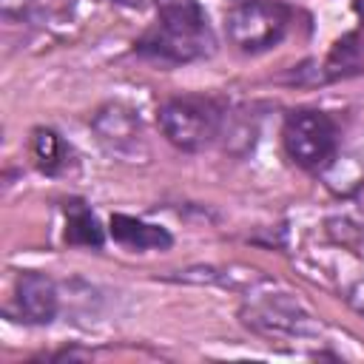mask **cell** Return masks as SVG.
I'll return each instance as SVG.
<instances>
[{"mask_svg": "<svg viewBox=\"0 0 364 364\" xmlns=\"http://www.w3.org/2000/svg\"><path fill=\"white\" fill-rule=\"evenodd\" d=\"M242 321L267 338H293L313 333L310 313L290 293H256L242 307Z\"/></svg>", "mask_w": 364, "mask_h": 364, "instance_id": "5", "label": "cell"}, {"mask_svg": "<svg viewBox=\"0 0 364 364\" xmlns=\"http://www.w3.org/2000/svg\"><path fill=\"white\" fill-rule=\"evenodd\" d=\"M156 122H159L162 136L173 148L196 154L216 142L225 125V111L210 97L185 94V97L165 100L156 111Z\"/></svg>", "mask_w": 364, "mask_h": 364, "instance_id": "2", "label": "cell"}, {"mask_svg": "<svg viewBox=\"0 0 364 364\" xmlns=\"http://www.w3.org/2000/svg\"><path fill=\"white\" fill-rule=\"evenodd\" d=\"M65 242L77 247H102L105 233L94 210L82 199H71L65 205Z\"/></svg>", "mask_w": 364, "mask_h": 364, "instance_id": "9", "label": "cell"}, {"mask_svg": "<svg viewBox=\"0 0 364 364\" xmlns=\"http://www.w3.org/2000/svg\"><path fill=\"white\" fill-rule=\"evenodd\" d=\"M236 3H242V0H236Z\"/></svg>", "mask_w": 364, "mask_h": 364, "instance_id": "14", "label": "cell"}, {"mask_svg": "<svg viewBox=\"0 0 364 364\" xmlns=\"http://www.w3.org/2000/svg\"><path fill=\"white\" fill-rule=\"evenodd\" d=\"M108 233L117 245L128 250H168L173 245V236L162 225H151L125 213H114L108 222Z\"/></svg>", "mask_w": 364, "mask_h": 364, "instance_id": "8", "label": "cell"}, {"mask_svg": "<svg viewBox=\"0 0 364 364\" xmlns=\"http://www.w3.org/2000/svg\"><path fill=\"white\" fill-rule=\"evenodd\" d=\"M216 48L213 28L199 0H156V23L136 40L142 57L159 63H193Z\"/></svg>", "mask_w": 364, "mask_h": 364, "instance_id": "1", "label": "cell"}, {"mask_svg": "<svg viewBox=\"0 0 364 364\" xmlns=\"http://www.w3.org/2000/svg\"><path fill=\"white\" fill-rule=\"evenodd\" d=\"M28 148H31V159L34 165L43 171V173H63L68 168V154L71 148L63 142V136L51 128H34L31 131V139H28Z\"/></svg>", "mask_w": 364, "mask_h": 364, "instance_id": "10", "label": "cell"}, {"mask_svg": "<svg viewBox=\"0 0 364 364\" xmlns=\"http://www.w3.org/2000/svg\"><path fill=\"white\" fill-rule=\"evenodd\" d=\"M111 3H117V6H128V9H142L148 0H111Z\"/></svg>", "mask_w": 364, "mask_h": 364, "instance_id": "13", "label": "cell"}, {"mask_svg": "<svg viewBox=\"0 0 364 364\" xmlns=\"http://www.w3.org/2000/svg\"><path fill=\"white\" fill-rule=\"evenodd\" d=\"M14 307L28 324H51L60 310V296L54 279L40 270H26L14 284Z\"/></svg>", "mask_w": 364, "mask_h": 364, "instance_id": "7", "label": "cell"}, {"mask_svg": "<svg viewBox=\"0 0 364 364\" xmlns=\"http://www.w3.org/2000/svg\"><path fill=\"white\" fill-rule=\"evenodd\" d=\"M350 301H353V307L364 316V284H355V287L350 290Z\"/></svg>", "mask_w": 364, "mask_h": 364, "instance_id": "12", "label": "cell"}, {"mask_svg": "<svg viewBox=\"0 0 364 364\" xmlns=\"http://www.w3.org/2000/svg\"><path fill=\"white\" fill-rule=\"evenodd\" d=\"M51 11L48 0H3V17L6 20H23V23H37Z\"/></svg>", "mask_w": 364, "mask_h": 364, "instance_id": "11", "label": "cell"}, {"mask_svg": "<svg viewBox=\"0 0 364 364\" xmlns=\"http://www.w3.org/2000/svg\"><path fill=\"white\" fill-rule=\"evenodd\" d=\"M287 28L290 9L276 0H242L225 14L228 40L245 54H259L279 46Z\"/></svg>", "mask_w": 364, "mask_h": 364, "instance_id": "4", "label": "cell"}, {"mask_svg": "<svg viewBox=\"0 0 364 364\" xmlns=\"http://www.w3.org/2000/svg\"><path fill=\"white\" fill-rule=\"evenodd\" d=\"M91 128L97 134V142L108 154H114V156L134 159L145 148V142H142V122H139V117L128 105L111 102V105L100 108L94 122H91Z\"/></svg>", "mask_w": 364, "mask_h": 364, "instance_id": "6", "label": "cell"}, {"mask_svg": "<svg viewBox=\"0 0 364 364\" xmlns=\"http://www.w3.org/2000/svg\"><path fill=\"white\" fill-rule=\"evenodd\" d=\"M282 145L287 156L304 171H324L333 165L338 151V128L336 122L316 108H299L284 117Z\"/></svg>", "mask_w": 364, "mask_h": 364, "instance_id": "3", "label": "cell"}]
</instances>
